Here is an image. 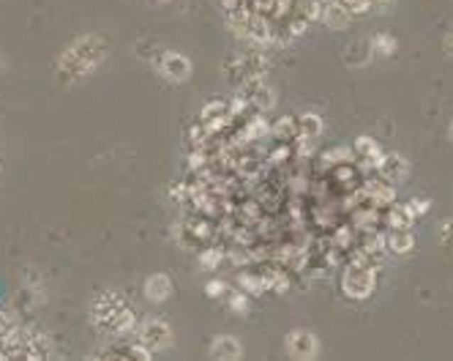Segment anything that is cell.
Segmentation results:
<instances>
[{
	"label": "cell",
	"instance_id": "7a4b0ae2",
	"mask_svg": "<svg viewBox=\"0 0 453 361\" xmlns=\"http://www.w3.org/2000/svg\"><path fill=\"white\" fill-rule=\"evenodd\" d=\"M107 55V44L102 36H80L77 41H71L69 47L58 58V77L66 82H77L87 77L90 72H96L102 66Z\"/></svg>",
	"mask_w": 453,
	"mask_h": 361
},
{
	"label": "cell",
	"instance_id": "5bb4252c",
	"mask_svg": "<svg viewBox=\"0 0 453 361\" xmlns=\"http://www.w3.org/2000/svg\"><path fill=\"white\" fill-rule=\"evenodd\" d=\"M210 353H213L216 359H241L244 347H241L238 340H232V337H219L216 343L210 345Z\"/></svg>",
	"mask_w": 453,
	"mask_h": 361
},
{
	"label": "cell",
	"instance_id": "8fae6325",
	"mask_svg": "<svg viewBox=\"0 0 453 361\" xmlns=\"http://www.w3.org/2000/svg\"><path fill=\"white\" fill-rule=\"evenodd\" d=\"M244 90L249 93L246 99H249V102H254V104H257L260 109H271L273 104H276V99H273V90L268 88L265 82H260V77H251V80L246 82Z\"/></svg>",
	"mask_w": 453,
	"mask_h": 361
},
{
	"label": "cell",
	"instance_id": "9a60e30c",
	"mask_svg": "<svg viewBox=\"0 0 453 361\" xmlns=\"http://www.w3.org/2000/svg\"><path fill=\"white\" fill-rule=\"evenodd\" d=\"M388 225L393 230H410L415 225V211L410 205H393L391 214H388Z\"/></svg>",
	"mask_w": 453,
	"mask_h": 361
},
{
	"label": "cell",
	"instance_id": "ac0fdd59",
	"mask_svg": "<svg viewBox=\"0 0 453 361\" xmlns=\"http://www.w3.org/2000/svg\"><path fill=\"white\" fill-rule=\"evenodd\" d=\"M224 115H229V104H224V102H210V104H205L202 112H200V121L208 124L213 118H224Z\"/></svg>",
	"mask_w": 453,
	"mask_h": 361
},
{
	"label": "cell",
	"instance_id": "6da1fadb",
	"mask_svg": "<svg viewBox=\"0 0 453 361\" xmlns=\"http://www.w3.org/2000/svg\"><path fill=\"white\" fill-rule=\"evenodd\" d=\"M90 323L102 337H129L137 328V315L118 290H104L90 304Z\"/></svg>",
	"mask_w": 453,
	"mask_h": 361
},
{
	"label": "cell",
	"instance_id": "ffe728a7",
	"mask_svg": "<svg viewBox=\"0 0 453 361\" xmlns=\"http://www.w3.org/2000/svg\"><path fill=\"white\" fill-rule=\"evenodd\" d=\"M371 50L380 55H393L396 53V41L391 36H385V33H380V36L371 38Z\"/></svg>",
	"mask_w": 453,
	"mask_h": 361
},
{
	"label": "cell",
	"instance_id": "83f0119b",
	"mask_svg": "<svg viewBox=\"0 0 453 361\" xmlns=\"http://www.w3.org/2000/svg\"><path fill=\"white\" fill-rule=\"evenodd\" d=\"M306 25H309V19L306 17H298L290 22V31H293V36H300V33H306Z\"/></svg>",
	"mask_w": 453,
	"mask_h": 361
},
{
	"label": "cell",
	"instance_id": "f1b7e54d",
	"mask_svg": "<svg viewBox=\"0 0 453 361\" xmlns=\"http://www.w3.org/2000/svg\"><path fill=\"white\" fill-rule=\"evenodd\" d=\"M0 72H6V58L0 55Z\"/></svg>",
	"mask_w": 453,
	"mask_h": 361
},
{
	"label": "cell",
	"instance_id": "cb8c5ba5",
	"mask_svg": "<svg viewBox=\"0 0 453 361\" xmlns=\"http://www.w3.org/2000/svg\"><path fill=\"white\" fill-rule=\"evenodd\" d=\"M229 307L235 309V312H249V298H246V290H241V293H232V296H229Z\"/></svg>",
	"mask_w": 453,
	"mask_h": 361
},
{
	"label": "cell",
	"instance_id": "8992f818",
	"mask_svg": "<svg viewBox=\"0 0 453 361\" xmlns=\"http://www.w3.org/2000/svg\"><path fill=\"white\" fill-rule=\"evenodd\" d=\"M158 72L164 74L170 82H183L192 74V60L180 53H164L158 58Z\"/></svg>",
	"mask_w": 453,
	"mask_h": 361
},
{
	"label": "cell",
	"instance_id": "30bf717a",
	"mask_svg": "<svg viewBox=\"0 0 453 361\" xmlns=\"http://www.w3.org/2000/svg\"><path fill=\"white\" fill-rule=\"evenodd\" d=\"M145 296H148V301H167L170 296H173V282H170V276L167 274H153V276H148L145 279Z\"/></svg>",
	"mask_w": 453,
	"mask_h": 361
},
{
	"label": "cell",
	"instance_id": "4fadbf2b",
	"mask_svg": "<svg viewBox=\"0 0 453 361\" xmlns=\"http://www.w3.org/2000/svg\"><path fill=\"white\" fill-rule=\"evenodd\" d=\"M385 238H388V249L393 254H407L415 249V235H413V230H393V233H388Z\"/></svg>",
	"mask_w": 453,
	"mask_h": 361
},
{
	"label": "cell",
	"instance_id": "52a82bcc",
	"mask_svg": "<svg viewBox=\"0 0 453 361\" xmlns=\"http://www.w3.org/2000/svg\"><path fill=\"white\" fill-rule=\"evenodd\" d=\"M317 350H320L317 337L309 334V331H290L287 334V353L293 359H314Z\"/></svg>",
	"mask_w": 453,
	"mask_h": 361
},
{
	"label": "cell",
	"instance_id": "277c9868",
	"mask_svg": "<svg viewBox=\"0 0 453 361\" xmlns=\"http://www.w3.org/2000/svg\"><path fill=\"white\" fill-rule=\"evenodd\" d=\"M377 288V271L374 266H349L347 274L342 276V290L347 293L349 298L361 301L369 298Z\"/></svg>",
	"mask_w": 453,
	"mask_h": 361
},
{
	"label": "cell",
	"instance_id": "44dd1931",
	"mask_svg": "<svg viewBox=\"0 0 453 361\" xmlns=\"http://www.w3.org/2000/svg\"><path fill=\"white\" fill-rule=\"evenodd\" d=\"M380 151V145L377 140H371V137H358L355 140V153L358 156H371V153H377Z\"/></svg>",
	"mask_w": 453,
	"mask_h": 361
},
{
	"label": "cell",
	"instance_id": "d6986e66",
	"mask_svg": "<svg viewBox=\"0 0 453 361\" xmlns=\"http://www.w3.org/2000/svg\"><path fill=\"white\" fill-rule=\"evenodd\" d=\"M276 134H279L281 140H293V137H298L300 134V124H298V118H281L279 124H276Z\"/></svg>",
	"mask_w": 453,
	"mask_h": 361
},
{
	"label": "cell",
	"instance_id": "7c38bea8",
	"mask_svg": "<svg viewBox=\"0 0 453 361\" xmlns=\"http://www.w3.org/2000/svg\"><path fill=\"white\" fill-rule=\"evenodd\" d=\"M364 195H366L377 208H383V205H391L393 198H396V192H393V186L388 183V180H369L366 189H364Z\"/></svg>",
	"mask_w": 453,
	"mask_h": 361
},
{
	"label": "cell",
	"instance_id": "2e32d148",
	"mask_svg": "<svg viewBox=\"0 0 453 361\" xmlns=\"http://www.w3.org/2000/svg\"><path fill=\"white\" fill-rule=\"evenodd\" d=\"M298 124H300V137H309V140H317L320 134H322V118L320 115H314V112H303L300 118H298Z\"/></svg>",
	"mask_w": 453,
	"mask_h": 361
},
{
	"label": "cell",
	"instance_id": "4dcf8cb0",
	"mask_svg": "<svg viewBox=\"0 0 453 361\" xmlns=\"http://www.w3.org/2000/svg\"><path fill=\"white\" fill-rule=\"evenodd\" d=\"M451 137H453V126H451Z\"/></svg>",
	"mask_w": 453,
	"mask_h": 361
},
{
	"label": "cell",
	"instance_id": "484cf974",
	"mask_svg": "<svg viewBox=\"0 0 453 361\" xmlns=\"http://www.w3.org/2000/svg\"><path fill=\"white\" fill-rule=\"evenodd\" d=\"M205 293H208L210 298H219V296H224L226 293V285L222 282V279H213V282L205 285Z\"/></svg>",
	"mask_w": 453,
	"mask_h": 361
},
{
	"label": "cell",
	"instance_id": "e0dca14e",
	"mask_svg": "<svg viewBox=\"0 0 453 361\" xmlns=\"http://www.w3.org/2000/svg\"><path fill=\"white\" fill-rule=\"evenodd\" d=\"M355 156H358V153H355V148L347 151L344 145H339V148H331L328 153H322V162L325 164H349Z\"/></svg>",
	"mask_w": 453,
	"mask_h": 361
},
{
	"label": "cell",
	"instance_id": "603a6c76",
	"mask_svg": "<svg viewBox=\"0 0 453 361\" xmlns=\"http://www.w3.org/2000/svg\"><path fill=\"white\" fill-rule=\"evenodd\" d=\"M339 3L347 6L349 14H364V11H369L374 6V0H339Z\"/></svg>",
	"mask_w": 453,
	"mask_h": 361
},
{
	"label": "cell",
	"instance_id": "3957f363",
	"mask_svg": "<svg viewBox=\"0 0 453 361\" xmlns=\"http://www.w3.org/2000/svg\"><path fill=\"white\" fill-rule=\"evenodd\" d=\"M53 353V343L33 325L19 323L6 340H0V359H47Z\"/></svg>",
	"mask_w": 453,
	"mask_h": 361
},
{
	"label": "cell",
	"instance_id": "4316f807",
	"mask_svg": "<svg viewBox=\"0 0 453 361\" xmlns=\"http://www.w3.org/2000/svg\"><path fill=\"white\" fill-rule=\"evenodd\" d=\"M407 205L415 211V217H423V214L429 211V205H432V203H429V200H423V198H418V200H410Z\"/></svg>",
	"mask_w": 453,
	"mask_h": 361
},
{
	"label": "cell",
	"instance_id": "9c48e42d",
	"mask_svg": "<svg viewBox=\"0 0 453 361\" xmlns=\"http://www.w3.org/2000/svg\"><path fill=\"white\" fill-rule=\"evenodd\" d=\"M322 22L328 31H344L349 25V9L342 6L339 0H328L322 9Z\"/></svg>",
	"mask_w": 453,
	"mask_h": 361
},
{
	"label": "cell",
	"instance_id": "d4e9b609",
	"mask_svg": "<svg viewBox=\"0 0 453 361\" xmlns=\"http://www.w3.org/2000/svg\"><path fill=\"white\" fill-rule=\"evenodd\" d=\"M219 260H222V254L216 252V249H205V252L200 254L202 269H216V266H219Z\"/></svg>",
	"mask_w": 453,
	"mask_h": 361
},
{
	"label": "cell",
	"instance_id": "f546056e",
	"mask_svg": "<svg viewBox=\"0 0 453 361\" xmlns=\"http://www.w3.org/2000/svg\"><path fill=\"white\" fill-rule=\"evenodd\" d=\"M380 3H388V0H374V6H380Z\"/></svg>",
	"mask_w": 453,
	"mask_h": 361
},
{
	"label": "cell",
	"instance_id": "5b68a950",
	"mask_svg": "<svg viewBox=\"0 0 453 361\" xmlns=\"http://www.w3.org/2000/svg\"><path fill=\"white\" fill-rule=\"evenodd\" d=\"M137 340L148 350H167L173 345V328L164 320H145L140 325V331H137Z\"/></svg>",
	"mask_w": 453,
	"mask_h": 361
},
{
	"label": "cell",
	"instance_id": "ba28073f",
	"mask_svg": "<svg viewBox=\"0 0 453 361\" xmlns=\"http://www.w3.org/2000/svg\"><path fill=\"white\" fill-rule=\"evenodd\" d=\"M380 173H383L385 180L401 183V180L410 176V162H407L401 153H385L383 164H380Z\"/></svg>",
	"mask_w": 453,
	"mask_h": 361
},
{
	"label": "cell",
	"instance_id": "7402d4cb",
	"mask_svg": "<svg viewBox=\"0 0 453 361\" xmlns=\"http://www.w3.org/2000/svg\"><path fill=\"white\" fill-rule=\"evenodd\" d=\"M17 325H19L17 318H14L11 312H0V340H6Z\"/></svg>",
	"mask_w": 453,
	"mask_h": 361
}]
</instances>
